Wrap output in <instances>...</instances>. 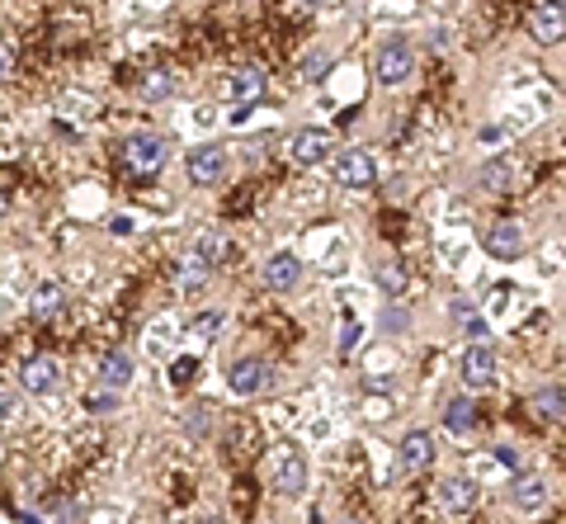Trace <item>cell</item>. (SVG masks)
Listing matches in <instances>:
<instances>
[{
	"label": "cell",
	"mask_w": 566,
	"mask_h": 524,
	"mask_svg": "<svg viewBox=\"0 0 566 524\" xmlns=\"http://www.w3.org/2000/svg\"><path fill=\"white\" fill-rule=\"evenodd\" d=\"M269 477H274V491L279 496H302L307 491V454L298 444H279L269 454Z\"/></svg>",
	"instance_id": "obj_1"
},
{
	"label": "cell",
	"mask_w": 566,
	"mask_h": 524,
	"mask_svg": "<svg viewBox=\"0 0 566 524\" xmlns=\"http://www.w3.org/2000/svg\"><path fill=\"white\" fill-rule=\"evenodd\" d=\"M411 71H415V48L406 43V38H387V43L377 48V57H373V76L396 90V86H406V80H411Z\"/></svg>",
	"instance_id": "obj_2"
},
{
	"label": "cell",
	"mask_w": 566,
	"mask_h": 524,
	"mask_svg": "<svg viewBox=\"0 0 566 524\" xmlns=\"http://www.w3.org/2000/svg\"><path fill=\"white\" fill-rule=\"evenodd\" d=\"M165 156H171V146H165L161 133H133L128 146H123V161H128V171H133L137 180H152L161 165H165Z\"/></svg>",
	"instance_id": "obj_3"
},
{
	"label": "cell",
	"mask_w": 566,
	"mask_h": 524,
	"mask_svg": "<svg viewBox=\"0 0 566 524\" xmlns=\"http://www.w3.org/2000/svg\"><path fill=\"white\" fill-rule=\"evenodd\" d=\"M227 383H232L237 397H260V392H269V388L279 383V373H274V364H269V360H260V354H246V360L232 364Z\"/></svg>",
	"instance_id": "obj_4"
},
{
	"label": "cell",
	"mask_w": 566,
	"mask_h": 524,
	"mask_svg": "<svg viewBox=\"0 0 566 524\" xmlns=\"http://www.w3.org/2000/svg\"><path fill=\"white\" fill-rule=\"evenodd\" d=\"M335 165V180L345 184V190H368V184L377 180V161L373 152H364V146H345L340 156H330Z\"/></svg>",
	"instance_id": "obj_5"
},
{
	"label": "cell",
	"mask_w": 566,
	"mask_h": 524,
	"mask_svg": "<svg viewBox=\"0 0 566 524\" xmlns=\"http://www.w3.org/2000/svg\"><path fill=\"white\" fill-rule=\"evenodd\" d=\"M524 24H529L534 43H561V38H566V5H561V0H538Z\"/></svg>",
	"instance_id": "obj_6"
},
{
	"label": "cell",
	"mask_w": 566,
	"mask_h": 524,
	"mask_svg": "<svg viewBox=\"0 0 566 524\" xmlns=\"http://www.w3.org/2000/svg\"><path fill=\"white\" fill-rule=\"evenodd\" d=\"M137 379V360L128 350H104L99 354V364H95V383L99 388H114V392H123Z\"/></svg>",
	"instance_id": "obj_7"
},
{
	"label": "cell",
	"mask_w": 566,
	"mask_h": 524,
	"mask_svg": "<svg viewBox=\"0 0 566 524\" xmlns=\"http://www.w3.org/2000/svg\"><path fill=\"white\" fill-rule=\"evenodd\" d=\"M19 383H24L33 397H52L61 388V364L52 360V354H33V360H24V369H19Z\"/></svg>",
	"instance_id": "obj_8"
},
{
	"label": "cell",
	"mask_w": 566,
	"mask_h": 524,
	"mask_svg": "<svg viewBox=\"0 0 566 524\" xmlns=\"http://www.w3.org/2000/svg\"><path fill=\"white\" fill-rule=\"evenodd\" d=\"M463 383H468L472 392H481V388L496 383V350H491L487 341L468 345V354H463Z\"/></svg>",
	"instance_id": "obj_9"
},
{
	"label": "cell",
	"mask_w": 566,
	"mask_h": 524,
	"mask_svg": "<svg viewBox=\"0 0 566 524\" xmlns=\"http://www.w3.org/2000/svg\"><path fill=\"white\" fill-rule=\"evenodd\" d=\"M439 510H444V515H472L477 510V482L444 477V482H439Z\"/></svg>",
	"instance_id": "obj_10"
},
{
	"label": "cell",
	"mask_w": 566,
	"mask_h": 524,
	"mask_svg": "<svg viewBox=\"0 0 566 524\" xmlns=\"http://www.w3.org/2000/svg\"><path fill=\"white\" fill-rule=\"evenodd\" d=\"M396 463H402V473H425L434 463V439L425 430H406L402 449H396Z\"/></svg>",
	"instance_id": "obj_11"
},
{
	"label": "cell",
	"mask_w": 566,
	"mask_h": 524,
	"mask_svg": "<svg viewBox=\"0 0 566 524\" xmlns=\"http://www.w3.org/2000/svg\"><path fill=\"white\" fill-rule=\"evenodd\" d=\"M264 284L274 288V293H288V288H298V279H302V260L292 256V250H274V256L264 260Z\"/></svg>",
	"instance_id": "obj_12"
},
{
	"label": "cell",
	"mask_w": 566,
	"mask_h": 524,
	"mask_svg": "<svg viewBox=\"0 0 566 524\" xmlns=\"http://www.w3.org/2000/svg\"><path fill=\"white\" fill-rule=\"evenodd\" d=\"M481 246H487V256L496 260H519L524 256V227L519 222H496L487 237H481Z\"/></svg>",
	"instance_id": "obj_13"
},
{
	"label": "cell",
	"mask_w": 566,
	"mask_h": 524,
	"mask_svg": "<svg viewBox=\"0 0 566 524\" xmlns=\"http://www.w3.org/2000/svg\"><path fill=\"white\" fill-rule=\"evenodd\" d=\"M184 165H189V180L194 184H218L222 171H227V152L222 146H194Z\"/></svg>",
	"instance_id": "obj_14"
},
{
	"label": "cell",
	"mask_w": 566,
	"mask_h": 524,
	"mask_svg": "<svg viewBox=\"0 0 566 524\" xmlns=\"http://www.w3.org/2000/svg\"><path fill=\"white\" fill-rule=\"evenodd\" d=\"M330 152H335V142H330L326 128H302L298 137H292V161L298 165H321Z\"/></svg>",
	"instance_id": "obj_15"
},
{
	"label": "cell",
	"mask_w": 566,
	"mask_h": 524,
	"mask_svg": "<svg viewBox=\"0 0 566 524\" xmlns=\"http://www.w3.org/2000/svg\"><path fill=\"white\" fill-rule=\"evenodd\" d=\"M510 501H515L519 510H538L543 501H548V477H543V473H515Z\"/></svg>",
	"instance_id": "obj_16"
},
{
	"label": "cell",
	"mask_w": 566,
	"mask_h": 524,
	"mask_svg": "<svg viewBox=\"0 0 566 524\" xmlns=\"http://www.w3.org/2000/svg\"><path fill=\"white\" fill-rule=\"evenodd\" d=\"M477 421H481V411H477L472 397H449V402H444V430H449V435L468 439V435L477 430Z\"/></svg>",
	"instance_id": "obj_17"
},
{
	"label": "cell",
	"mask_w": 566,
	"mask_h": 524,
	"mask_svg": "<svg viewBox=\"0 0 566 524\" xmlns=\"http://www.w3.org/2000/svg\"><path fill=\"white\" fill-rule=\"evenodd\" d=\"M529 411L538 416V421H561L566 416V388H538L529 397Z\"/></svg>",
	"instance_id": "obj_18"
},
{
	"label": "cell",
	"mask_w": 566,
	"mask_h": 524,
	"mask_svg": "<svg viewBox=\"0 0 566 524\" xmlns=\"http://www.w3.org/2000/svg\"><path fill=\"white\" fill-rule=\"evenodd\" d=\"M477 184H481L487 194H506V190H510V161H506V156H491V161L477 171Z\"/></svg>",
	"instance_id": "obj_19"
},
{
	"label": "cell",
	"mask_w": 566,
	"mask_h": 524,
	"mask_svg": "<svg viewBox=\"0 0 566 524\" xmlns=\"http://www.w3.org/2000/svg\"><path fill=\"white\" fill-rule=\"evenodd\" d=\"M227 95L232 99H241V104H255L260 95H264V76L250 67V71H237L232 80H227Z\"/></svg>",
	"instance_id": "obj_20"
},
{
	"label": "cell",
	"mask_w": 566,
	"mask_h": 524,
	"mask_svg": "<svg viewBox=\"0 0 566 524\" xmlns=\"http://www.w3.org/2000/svg\"><path fill=\"white\" fill-rule=\"evenodd\" d=\"M137 95H142L146 104L171 99V95H175V76H171V71H152V76H142V80H137Z\"/></svg>",
	"instance_id": "obj_21"
},
{
	"label": "cell",
	"mask_w": 566,
	"mask_h": 524,
	"mask_svg": "<svg viewBox=\"0 0 566 524\" xmlns=\"http://www.w3.org/2000/svg\"><path fill=\"white\" fill-rule=\"evenodd\" d=\"M208 269H213V265H208V260L199 256V250H189L184 265H180V288H184V293H194V288L208 279Z\"/></svg>",
	"instance_id": "obj_22"
},
{
	"label": "cell",
	"mask_w": 566,
	"mask_h": 524,
	"mask_svg": "<svg viewBox=\"0 0 566 524\" xmlns=\"http://www.w3.org/2000/svg\"><path fill=\"white\" fill-rule=\"evenodd\" d=\"M61 307H67V293H61L57 284H38V293H33V312H38V317H57Z\"/></svg>",
	"instance_id": "obj_23"
},
{
	"label": "cell",
	"mask_w": 566,
	"mask_h": 524,
	"mask_svg": "<svg viewBox=\"0 0 566 524\" xmlns=\"http://www.w3.org/2000/svg\"><path fill=\"white\" fill-rule=\"evenodd\" d=\"M184 421H189V435H213L218 411L208 407V402H199V407H189V411H184Z\"/></svg>",
	"instance_id": "obj_24"
},
{
	"label": "cell",
	"mask_w": 566,
	"mask_h": 524,
	"mask_svg": "<svg viewBox=\"0 0 566 524\" xmlns=\"http://www.w3.org/2000/svg\"><path fill=\"white\" fill-rule=\"evenodd\" d=\"M194 373H199V360L194 354H180V360H171V369H165V379H171V388H184Z\"/></svg>",
	"instance_id": "obj_25"
},
{
	"label": "cell",
	"mask_w": 566,
	"mask_h": 524,
	"mask_svg": "<svg viewBox=\"0 0 566 524\" xmlns=\"http://www.w3.org/2000/svg\"><path fill=\"white\" fill-rule=\"evenodd\" d=\"M218 331H222V312H199L194 326H189V335H194V341H213Z\"/></svg>",
	"instance_id": "obj_26"
},
{
	"label": "cell",
	"mask_w": 566,
	"mask_h": 524,
	"mask_svg": "<svg viewBox=\"0 0 566 524\" xmlns=\"http://www.w3.org/2000/svg\"><path fill=\"white\" fill-rule=\"evenodd\" d=\"M194 250H199V256H203L208 265H218V260H222V237L208 232V237H199V241H194Z\"/></svg>",
	"instance_id": "obj_27"
},
{
	"label": "cell",
	"mask_w": 566,
	"mask_h": 524,
	"mask_svg": "<svg viewBox=\"0 0 566 524\" xmlns=\"http://www.w3.org/2000/svg\"><path fill=\"white\" fill-rule=\"evenodd\" d=\"M114 407H118L114 388H104V392H90V411H114Z\"/></svg>",
	"instance_id": "obj_28"
},
{
	"label": "cell",
	"mask_w": 566,
	"mask_h": 524,
	"mask_svg": "<svg viewBox=\"0 0 566 524\" xmlns=\"http://www.w3.org/2000/svg\"><path fill=\"white\" fill-rule=\"evenodd\" d=\"M326 67H330V57H326V52H317V57H307V67H302V76L311 80V76H317V71H326Z\"/></svg>",
	"instance_id": "obj_29"
},
{
	"label": "cell",
	"mask_w": 566,
	"mask_h": 524,
	"mask_svg": "<svg viewBox=\"0 0 566 524\" xmlns=\"http://www.w3.org/2000/svg\"><path fill=\"white\" fill-rule=\"evenodd\" d=\"M491 458H496V463H500V468H510V473H519V454H515V449H496Z\"/></svg>",
	"instance_id": "obj_30"
},
{
	"label": "cell",
	"mask_w": 566,
	"mask_h": 524,
	"mask_svg": "<svg viewBox=\"0 0 566 524\" xmlns=\"http://www.w3.org/2000/svg\"><path fill=\"white\" fill-rule=\"evenodd\" d=\"M402 284H406V279H402V269H396V265H387V269H383V288H387V293H396Z\"/></svg>",
	"instance_id": "obj_31"
},
{
	"label": "cell",
	"mask_w": 566,
	"mask_h": 524,
	"mask_svg": "<svg viewBox=\"0 0 566 524\" xmlns=\"http://www.w3.org/2000/svg\"><path fill=\"white\" fill-rule=\"evenodd\" d=\"M0 402H5V421L14 426V421H19V397H14V388H5V397H0Z\"/></svg>",
	"instance_id": "obj_32"
},
{
	"label": "cell",
	"mask_w": 566,
	"mask_h": 524,
	"mask_svg": "<svg viewBox=\"0 0 566 524\" xmlns=\"http://www.w3.org/2000/svg\"><path fill=\"white\" fill-rule=\"evenodd\" d=\"M453 322H472V303L468 298H453Z\"/></svg>",
	"instance_id": "obj_33"
}]
</instances>
